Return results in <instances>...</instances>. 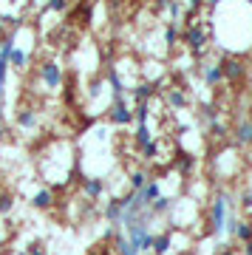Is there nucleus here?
Masks as SVG:
<instances>
[{
  "instance_id": "obj_1",
  "label": "nucleus",
  "mask_w": 252,
  "mask_h": 255,
  "mask_svg": "<svg viewBox=\"0 0 252 255\" xmlns=\"http://www.w3.org/2000/svg\"><path fill=\"white\" fill-rule=\"evenodd\" d=\"M150 213L144 210V213H139L136 219L125 221L122 227H125V238L130 241V247H133L139 255L150 253L153 250V241H156V233H153V224H150Z\"/></svg>"
},
{
  "instance_id": "obj_2",
  "label": "nucleus",
  "mask_w": 252,
  "mask_h": 255,
  "mask_svg": "<svg viewBox=\"0 0 252 255\" xmlns=\"http://www.w3.org/2000/svg\"><path fill=\"white\" fill-rule=\"evenodd\" d=\"M233 213V199L227 193H218L216 199L210 201V210H207V236H224L227 233V219Z\"/></svg>"
},
{
  "instance_id": "obj_3",
  "label": "nucleus",
  "mask_w": 252,
  "mask_h": 255,
  "mask_svg": "<svg viewBox=\"0 0 252 255\" xmlns=\"http://www.w3.org/2000/svg\"><path fill=\"white\" fill-rule=\"evenodd\" d=\"M40 82L48 91H60V85H63V65L57 60H43L40 63Z\"/></svg>"
},
{
  "instance_id": "obj_4",
  "label": "nucleus",
  "mask_w": 252,
  "mask_h": 255,
  "mask_svg": "<svg viewBox=\"0 0 252 255\" xmlns=\"http://www.w3.org/2000/svg\"><path fill=\"white\" fill-rule=\"evenodd\" d=\"M184 46L193 51V54H204V48H207V28L204 26H198V23H193V26L184 28Z\"/></svg>"
},
{
  "instance_id": "obj_5",
  "label": "nucleus",
  "mask_w": 252,
  "mask_h": 255,
  "mask_svg": "<svg viewBox=\"0 0 252 255\" xmlns=\"http://www.w3.org/2000/svg\"><path fill=\"white\" fill-rule=\"evenodd\" d=\"M221 74H224V82H241L247 77V65L238 60V57H221Z\"/></svg>"
},
{
  "instance_id": "obj_6",
  "label": "nucleus",
  "mask_w": 252,
  "mask_h": 255,
  "mask_svg": "<svg viewBox=\"0 0 252 255\" xmlns=\"http://www.w3.org/2000/svg\"><path fill=\"white\" fill-rule=\"evenodd\" d=\"M102 216H105V221H108L111 227L122 224V219H125V196H114V199L105 204Z\"/></svg>"
},
{
  "instance_id": "obj_7",
  "label": "nucleus",
  "mask_w": 252,
  "mask_h": 255,
  "mask_svg": "<svg viewBox=\"0 0 252 255\" xmlns=\"http://www.w3.org/2000/svg\"><path fill=\"white\" fill-rule=\"evenodd\" d=\"M108 119H111V125L125 128V125H130V122H133V108H130L127 102H114V105H111Z\"/></svg>"
},
{
  "instance_id": "obj_8",
  "label": "nucleus",
  "mask_w": 252,
  "mask_h": 255,
  "mask_svg": "<svg viewBox=\"0 0 252 255\" xmlns=\"http://www.w3.org/2000/svg\"><path fill=\"white\" fill-rule=\"evenodd\" d=\"M159 196H162V184L156 182V179H150L142 190L136 193V201H139V207H142V210H147L156 199H159Z\"/></svg>"
},
{
  "instance_id": "obj_9",
  "label": "nucleus",
  "mask_w": 252,
  "mask_h": 255,
  "mask_svg": "<svg viewBox=\"0 0 252 255\" xmlns=\"http://www.w3.org/2000/svg\"><path fill=\"white\" fill-rule=\"evenodd\" d=\"M201 80L207 88H218L224 82V74H221V65L218 63H201Z\"/></svg>"
},
{
  "instance_id": "obj_10",
  "label": "nucleus",
  "mask_w": 252,
  "mask_h": 255,
  "mask_svg": "<svg viewBox=\"0 0 252 255\" xmlns=\"http://www.w3.org/2000/svg\"><path fill=\"white\" fill-rule=\"evenodd\" d=\"M82 193H85V199H91V201L102 199V193H105V179H99V176H85V179H82Z\"/></svg>"
},
{
  "instance_id": "obj_11",
  "label": "nucleus",
  "mask_w": 252,
  "mask_h": 255,
  "mask_svg": "<svg viewBox=\"0 0 252 255\" xmlns=\"http://www.w3.org/2000/svg\"><path fill=\"white\" fill-rule=\"evenodd\" d=\"M173 210H176V199H173V196H159V199L153 201V204H150V207H147V213H150V219H159V216H170Z\"/></svg>"
},
{
  "instance_id": "obj_12",
  "label": "nucleus",
  "mask_w": 252,
  "mask_h": 255,
  "mask_svg": "<svg viewBox=\"0 0 252 255\" xmlns=\"http://www.w3.org/2000/svg\"><path fill=\"white\" fill-rule=\"evenodd\" d=\"M108 88H111V97H114V102H125L127 88H125V82H122V77H119L114 68L108 71Z\"/></svg>"
},
{
  "instance_id": "obj_13",
  "label": "nucleus",
  "mask_w": 252,
  "mask_h": 255,
  "mask_svg": "<svg viewBox=\"0 0 252 255\" xmlns=\"http://www.w3.org/2000/svg\"><path fill=\"white\" fill-rule=\"evenodd\" d=\"M235 145H241V147L252 145V117L241 119V122L235 125Z\"/></svg>"
},
{
  "instance_id": "obj_14",
  "label": "nucleus",
  "mask_w": 252,
  "mask_h": 255,
  "mask_svg": "<svg viewBox=\"0 0 252 255\" xmlns=\"http://www.w3.org/2000/svg\"><path fill=\"white\" fill-rule=\"evenodd\" d=\"M127 94L133 97L136 105H139V102H150V100H153V94H156V85H153V82H136Z\"/></svg>"
},
{
  "instance_id": "obj_15",
  "label": "nucleus",
  "mask_w": 252,
  "mask_h": 255,
  "mask_svg": "<svg viewBox=\"0 0 252 255\" xmlns=\"http://www.w3.org/2000/svg\"><path fill=\"white\" fill-rule=\"evenodd\" d=\"M31 207H34V210L54 207V190H51V187H40V190L31 196Z\"/></svg>"
},
{
  "instance_id": "obj_16",
  "label": "nucleus",
  "mask_w": 252,
  "mask_h": 255,
  "mask_svg": "<svg viewBox=\"0 0 252 255\" xmlns=\"http://www.w3.org/2000/svg\"><path fill=\"white\" fill-rule=\"evenodd\" d=\"M14 122H17L20 130H34L37 128V111L34 108H20L17 117H14Z\"/></svg>"
},
{
  "instance_id": "obj_17",
  "label": "nucleus",
  "mask_w": 252,
  "mask_h": 255,
  "mask_svg": "<svg viewBox=\"0 0 252 255\" xmlns=\"http://www.w3.org/2000/svg\"><path fill=\"white\" fill-rule=\"evenodd\" d=\"M153 255H173V233L167 230V233H159L153 241V250H150Z\"/></svg>"
},
{
  "instance_id": "obj_18",
  "label": "nucleus",
  "mask_w": 252,
  "mask_h": 255,
  "mask_svg": "<svg viewBox=\"0 0 252 255\" xmlns=\"http://www.w3.org/2000/svg\"><path fill=\"white\" fill-rule=\"evenodd\" d=\"M167 105H170L173 111H184L190 105L187 91H184V88H170V91H167Z\"/></svg>"
},
{
  "instance_id": "obj_19",
  "label": "nucleus",
  "mask_w": 252,
  "mask_h": 255,
  "mask_svg": "<svg viewBox=\"0 0 252 255\" xmlns=\"http://www.w3.org/2000/svg\"><path fill=\"white\" fill-rule=\"evenodd\" d=\"M179 159H176V170H179L181 176H190L193 170H196V156L190 153H176Z\"/></svg>"
},
{
  "instance_id": "obj_20",
  "label": "nucleus",
  "mask_w": 252,
  "mask_h": 255,
  "mask_svg": "<svg viewBox=\"0 0 252 255\" xmlns=\"http://www.w3.org/2000/svg\"><path fill=\"white\" fill-rule=\"evenodd\" d=\"M133 142H136V147H139V150L150 145V142H153V133H150V125H136Z\"/></svg>"
},
{
  "instance_id": "obj_21",
  "label": "nucleus",
  "mask_w": 252,
  "mask_h": 255,
  "mask_svg": "<svg viewBox=\"0 0 252 255\" xmlns=\"http://www.w3.org/2000/svg\"><path fill=\"white\" fill-rule=\"evenodd\" d=\"M28 60H31V57H28V51H23V48H14V51H11V57H9V65H11V68H17V71H26V68H28Z\"/></svg>"
},
{
  "instance_id": "obj_22",
  "label": "nucleus",
  "mask_w": 252,
  "mask_h": 255,
  "mask_svg": "<svg viewBox=\"0 0 252 255\" xmlns=\"http://www.w3.org/2000/svg\"><path fill=\"white\" fill-rule=\"evenodd\" d=\"M114 250H117V255H139L133 247H130V241L125 238V233H117V236H114Z\"/></svg>"
},
{
  "instance_id": "obj_23",
  "label": "nucleus",
  "mask_w": 252,
  "mask_h": 255,
  "mask_svg": "<svg viewBox=\"0 0 252 255\" xmlns=\"http://www.w3.org/2000/svg\"><path fill=\"white\" fill-rule=\"evenodd\" d=\"M147 182H150V173H147V170H142V167L133 170V173H130V193H139Z\"/></svg>"
},
{
  "instance_id": "obj_24",
  "label": "nucleus",
  "mask_w": 252,
  "mask_h": 255,
  "mask_svg": "<svg viewBox=\"0 0 252 255\" xmlns=\"http://www.w3.org/2000/svg\"><path fill=\"white\" fill-rule=\"evenodd\" d=\"M235 238H238L241 244H250V241H252V221H247V219L238 221V227H235Z\"/></svg>"
},
{
  "instance_id": "obj_25",
  "label": "nucleus",
  "mask_w": 252,
  "mask_h": 255,
  "mask_svg": "<svg viewBox=\"0 0 252 255\" xmlns=\"http://www.w3.org/2000/svg\"><path fill=\"white\" fill-rule=\"evenodd\" d=\"M179 37H181V31H179V23H167V28H164V43H167V48H176L179 46Z\"/></svg>"
},
{
  "instance_id": "obj_26",
  "label": "nucleus",
  "mask_w": 252,
  "mask_h": 255,
  "mask_svg": "<svg viewBox=\"0 0 252 255\" xmlns=\"http://www.w3.org/2000/svg\"><path fill=\"white\" fill-rule=\"evenodd\" d=\"M147 119H150V102H139L133 108V122L136 125H147Z\"/></svg>"
},
{
  "instance_id": "obj_27",
  "label": "nucleus",
  "mask_w": 252,
  "mask_h": 255,
  "mask_svg": "<svg viewBox=\"0 0 252 255\" xmlns=\"http://www.w3.org/2000/svg\"><path fill=\"white\" fill-rule=\"evenodd\" d=\"M14 210V196L9 190H0V216H9Z\"/></svg>"
},
{
  "instance_id": "obj_28",
  "label": "nucleus",
  "mask_w": 252,
  "mask_h": 255,
  "mask_svg": "<svg viewBox=\"0 0 252 255\" xmlns=\"http://www.w3.org/2000/svg\"><path fill=\"white\" fill-rule=\"evenodd\" d=\"M139 153H142V159H144V162H156V159H159V142L153 139V142H150L147 147H142Z\"/></svg>"
},
{
  "instance_id": "obj_29",
  "label": "nucleus",
  "mask_w": 252,
  "mask_h": 255,
  "mask_svg": "<svg viewBox=\"0 0 252 255\" xmlns=\"http://www.w3.org/2000/svg\"><path fill=\"white\" fill-rule=\"evenodd\" d=\"M65 9H68V0H45L43 14H45V11H57V14H63Z\"/></svg>"
},
{
  "instance_id": "obj_30",
  "label": "nucleus",
  "mask_w": 252,
  "mask_h": 255,
  "mask_svg": "<svg viewBox=\"0 0 252 255\" xmlns=\"http://www.w3.org/2000/svg\"><path fill=\"white\" fill-rule=\"evenodd\" d=\"M210 130H213V136H216V139H224V136H227V125L221 122V119L210 122Z\"/></svg>"
},
{
  "instance_id": "obj_31",
  "label": "nucleus",
  "mask_w": 252,
  "mask_h": 255,
  "mask_svg": "<svg viewBox=\"0 0 252 255\" xmlns=\"http://www.w3.org/2000/svg\"><path fill=\"white\" fill-rule=\"evenodd\" d=\"M241 207H244V210H252V187L241 193Z\"/></svg>"
},
{
  "instance_id": "obj_32",
  "label": "nucleus",
  "mask_w": 252,
  "mask_h": 255,
  "mask_svg": "<svg viewBox=\"0 0 252 255\" xmlns=\"http://www.w3.org/2000/svg\"><path fill=\"white\" fill-rule=\"evenodd\" d=\"M26 255H48V250H45V247H40V244H31L26 250Z\"/></svg>"
},
{
  "instance_id": "obj_33",
  "label": "nucleus",
  "mask_w": 252,
  "mask_h": 255,
  "mask_svg": "<svg viewBox=\"0 0 252 255\" xmlns=\"http://www.w3.org/2000/svg\"><path fill=\"white\" fill-rule=\"evenodd\" d=\"M170 3H173V0H156V6H159V11L170 9Z\"/></svg>"
},
{
  "instance_id": "obj_34",
  "label": "nucleus",
  "mask_w": 252,
  "mask_h": 255,
  "mask_svg": "<svg viewBox=\"0 0 252 255\" xmlns=\"http://www.w3.org/2000/svg\"><path fill=\"white\" fill-rule=\"evenodd\" d=\"M3 142H6V125L0 122V147H3Z\"/></svg>"
},
{
  "instance_id": "obj_35",
  "label": "nucleus",
  "mask_w": 252,
  "mask_h": 255,
  "mask_svg": "<svg viewBox=\"0 0 252 255\" xmlns=\"http://www.w3.org/2000/svg\"><path fill=\"white\" fill-rule=\"evenodd\" d=\"M218 3H221V0H207V9L213 11V9H216V6H218Z\"/></svg>"
},
{
  "instance_id": "obj_36",
  "label": "nucleus",
  "mask_w": 252,
  "mask_h": 255,
  "mask_svg": "<svg viewBox=\"0 0 252 255\" xmlns=\"http://www.w3.org/2000/svg\"><path fill=\"white\" fill-rule=\"evenodd\" d=\"M221 255H235V253L230 250V247H221Z\"/></svg>"
},
{
  "instance_id": "obj_37",
  "label": "nucleus",
  "mask_w": 252,
  "mask_h": 255,
  "mask_svg": "<svg viewBox=\"0 0 252 255\" xmlns=\"http://www.w3.org/2000/svg\"><path fill=\"white\" fill-rule=\"evenodd\" d=\"M6 3H9V6H17V3H20V0H6Z\"/></svg>"
},
{
  "instance_id": "obj_38",
  "label": "nucleus",
  "mask_w": 252,
  "mask_h": 255,
  "mask_svg": "<svg viewBox=\"0 0 252 255\" xmlns=\"http://www.w3.org/2000/svg\"><path fill=\"white\" fill-rule=\"evenodd\" d=\"M3 28H6V26H3V20H0V40H3Z\"/></svg>"
},
{
  "instance_id": "obj_39",
  "label": "nucleus",
  "mask_w": 252,
  "mask_h": 255,
  "mask_svg": "<svg viewBox=\"0 0 252 255\" xmlns=\"http://www.w3.org/2000/svg\"><path fill=\"white\" fill-rule=\"evenodd\" d=\"M241 3H250V6H252V0H241Z\"/></svg>"
},
{
  "instance_id": "obj_40",
  "label": "nucleus",
  "mask_w": 252,
  "mask_h": 255,
  "mask_svg": "<svg viewBox=\"0 0 252 255\" xmlns=\"http://www.w3.org/2000/svg\"><path fill=\"white\" fill-rule=\"evenodd\" d=\"M0 247H3V236H0Z\"/></svg>"
}]
</instances>
